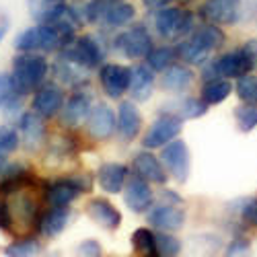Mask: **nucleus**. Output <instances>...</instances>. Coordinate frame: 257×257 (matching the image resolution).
<instances>
[{"label":"nucleus","mask_w":257,"mask_h":257,"mask_svg":"<svg viewBox=\"0 0 257 257\" xmlns=\"http://www.w3.org/2000/svg\"><path fill=\"white\" fill-rule=\"evenodd\" d=\"M64 101H66V89H64L62 84H58L56 80H46L37 91L31 93L29 109L48 121V119H54L60 115Z\"/></svg>","instance_id":"nucleus-10"},{"label":"nucleus","mask_w":257,"mask_h":257,"mask_svg":"<svg viewBox=\"0 0 257 257\" xmlns=\"http://www.w3.org/2000/svg\"><path fill=\"white\" fill-rule=\"evenodd\" d=\"M157 87V72L148 68L146 62H136L130 66V87H127V95L136 103H144L153 97Z\"/></svg>","instance_id":"nucleus-18"},{"label":"nucleus","mask_w":257,"mask_h":257,"mask_svg":"<svg viewBox=\"0 0 257 257\" xmlns=\"http://www.w3.org/2000/svg\"><path fill=\"white\" fill-rule=\"evenodd\" d=\"M66 46L68 41L48 23H33L25 29H21L13 39V48L17 52H39L46 56L58 54Z\"/></svg>","instance_id":"nucleus-7"},{"label":"nucleus","mask_w":257,"mask_h":257,"mask_svg":"<svg viewBox=\"0 0 257 257\" xmlns=\"http://www.w3.org/2000/svg\"><path fill=\"white\" fill-rule=\"evenodd\" d=\"M87 212L99 226H103L107 230H115L121 224V212L109 200H103V198L91 200L87 206Z\"/></svg>","instance_id":"nucleus-26"},{"label":"nucleus","mask_w":257,"mask_h":257,"mask_svg":"<svg viewBox=\"0 0 257 257\" xmlns=\"http://www.w3.org/2000/svg\"><path fill=\"white\" fill-rule=\"evenodd\" d=\"M148 222L159 230L173 232L185 224V212L173 204H159L148 210Z\"/></svg>","instance_id":"nucleus-24"},{"label":"nucleus","mask_w":257,"mask_h":257,"mask_svg":"<svg viewBox=\"0 0 257 257\" xmlns=\"http://www.w3.org/2000/svg\"><path fill=\"white\" fill-rule=\"evenodd\" d=\"M196 84V72L183 62H175L161 72V89L169 95H185Z\"/></svg>","instance_id":"nucleus-19"},{"label":"nucleus","mask_w":257,"mask_h":257,"mask_svg":"<svg viewBox=\"0 0 257 257\" xmlns=\"http://www.w3.org/2000/svg\"><path fill=\"white\" fill-rule=\"evenodd\" d=\"M224 44H226V33L220 25L200 21V23L196 25V29L191 31L185 39L177 41L175 50H177L179 62L187 64V66H191V68H200L218 50H222Z\"/></svg>","instance_id":"nucleus-1"},{"label":"nucleus","mask_w":257,"mask_h":257,"mask_svg":"<svg viewBox=\"0 0 257 257\" xmlns=\"http://www.w3.org/2000/svg\"><path fill=\"white\" fill-rule=\"evenodd\" d=\"M200 23L198 13L191 7H183V5H171L159 11L151 13L148 19V25H151L153 33L167 41V44H177V41L185 39L191 31L196 29V25Z\"/></svg>","instance_id":"nucleus-2"},{"label":"nucleus","mask_w":257,"mask_h":257,"mask_svg":"<svg viewBox=\"0 0 257 257\" xmlns=\"http://www.w3.org/2000/svg\"><path fill=\"white\" fill-rule=\"evenodd\" d=\"M76 255L78 257H101V245L95 239H87L76 247Z\"/></svg>","instance_id":"nucleus-40"},{"label":"nucleus","mask_w":257,"mask_h":257,"mask_svg":"<svg viewBox=\"0 0 257 257\" xmlns=\"http://www.w3.org/2000/svg\"><path fill=\"white\" fill-rule=\"evenodd\" d=\"M210 107L200 99V97H187V95H177V99H169L161 105L159 111L173 113L177 117L185 119H200L208 113Z\"/></svg>","instance_id":"nucleus-23"},{"label":"nucleus","mask_w":257,"mask_h":257,"mask_svg":"<svg viewBox=\"0 0 257 257\" xmlns=\"http://www.w3.org/2000/svg\"><path fill=\"white\" fill-rule=\"evenodd\" d=\"M132 171H134V173H136L138 177L146 179L148 183H159V185H165V183H167V179H169V173H167V169H165L163 161H161L157 155H153L151 151H146V148L134 155Z\"/></svg>","instance_id":"nucleus-20"},{"label":"nucleus","mask_w":257,"mask_h":257,"mask_svg":"<svg viewBox=\"0 0 257 257\" xmlns=\"http://www.w3.org/2000/svg\"><path fill=\"white\" fill-rule=\"evenodd\" d=\"M84 127L93 140H99V142H105L115 136V109L105 103V101H99V103H93L91 107V113L84 121Z\"/></svg>","instance_id":"nucleus-16"},{"label":"nucleus","mask_w":257,"mask_h":257,"mask_svg":"<svg viewBox=\"0 0 257 257\" xmlns=\"http://www.w3.org/2000/svg\"><path fill=\"white\" fill-rule=\"evenodd\" d=\"M5 167H7V157H5V155H0V175H3Z\"/></svg>","instance_id":"nucleus-46"},{"label":"nucleus","mask_w":257,"mask_h":257,"mask_svg":"<svg viewBox=\"0 0 257 257\" xmlns=\"http://www.w3.org/2000/svg\"><path fill=\"white\" fill-rule=\"evenodd\" d=\"M93 103L95 101H93L89 87L72 89L70 95H66V101H64V107L60 111L62 123L66 127H80L84 121H87Z\"/></svg>","instance_id":"nucleus-13"},{"label":"nucleus","mask_w":257,"mask_h":257,"mask_svg":"<svg viewBox=\"0 0 257 257\" xmlns=\"http://www.w3.org/2000/svg\"><path fill=\"white\" fill-rule=\"evenodd\" d=\"M52 64L46 54L39 52H17L11 62V74L21 95H31L50 76Z\"/></svg>","instance_id":"nucleus-5"},{"label":"nucleus","mask_w":257,"mask_h":257,"mask_svg":"<svg viewBox=\"0 0 257 257\" xmlns=\"http://www.w3.org/2000/svg\"><path fill=\"white\" fill-rule=\"evenodd\" d=\"M11 226H13L11 208L5 202H0V228H3V230H11Z\"/></svg>","instance_id":"nucleus-43"},{"label":"nucleus","mask_w":257,"mask_h":257,"mask_svg":"<svg viewBox=\"0 0 257 257\" xmlns=\"http://www.w3.org/2000/svg\"><path fill=\"white\" fill-rule=\"evenodd\" d=\"M58 3H70V0H58Z\"/></svg>","instance_id":"nucleus-47"},{"label":"nucleus","mask_w":257,"mask_h":257,"mask_svg":"<svg viewBox=\"0 0 257 257\" xmlns=\"http://www.w3.org/2000/svg\"><path fill=\"white\" fill-rule=\"evenodd\" d=\"M109 33L99 29V33H78L70 44L60 50L56 56L66 58L68 62L76 64V66L84 70H97L103 62H107V54H109Z\"/></svg>","instance_id":"nucleus-3"},{"label":"nucleus","mask_w":257,"mask_h":257,"mask_svg":"<svg viewBox=\"0 0 257 257\" xmlns=\"http://www.w3.org/2000/svg\"><path fill=\"white\" fill-rule=\"evenodd\" d=\"M15 125H17V132L21 138V146H25L27 151H39V148L46 144L48 125H46V119L39 117L35 111H31V109L23 111L17 117Z\"/></svg>","instance_id":"nucleus-15"},{"label":"nucleus","mask_w":257,"mask_h":257,"mask_svg":"<svg viewBox=\"0 0 257 257\" xmlns=\"http://www.w3.org/2000/svg\"><path fill=\"white\" fill-rule=\"evenodd\" d=\"M9 31H11V17H9V13L5 9H0V44L5 41Z\"/></svg>","instance_id":"nucleus-44"},{"label":"nucleus","mask_w":257,"mask_h":257,"mask_svg":"<svg viewBox=\"0 0 257 257\" xmlns=\"http://www.w3.org/2000/svg\"><path fill=\"white\" fill-rule=\"evenodd\" d=\"M232 89H234V84H232L228 78H210V80H202L200 99H202L208 107H214V105L224 103V101L230 97Z\"/></svg>","instance_id":"nucleus-29"},{"label":"nucleus","mask_w":257,"mask_h":257,"mask_svg":"<svg viewBox=\"0 0 257 257\" xmlns=\"http://www.w3.org/2000/svg\"><path fill=\"white\" fill-rule=\"evenodd\" d=\"M25 95H21L11 72H0V111L13 105H23Z\"/></svg>","instance_id":"nucleus-31"},{"label":"nucleus","mask_w":257,"mask_h":257,"mask_svg":"<svg viewBox=\"0 0 257 257\" xmlns=\"http://www.w3.org/2000/svg\"><path fill=\"white\" fill-rule=\"evenodd\" d=\"M155 46V33L148 23L136 21L130 27L109 33V50L125 60L142 62Z\"/></svg>","instance_id":"nucleus-6"},{"label":"nucleus","mask_w":257,"mask_h":257,"mask_svg":"<svg viewBox=\"0 0 257 257\" xmlns=\"http://www.w3.org/2000/svg\"><path fill=\"white\" fill-rule=\"evenodd\" d=\"M107 3H113V0H107Z\"/></svg>","instance_id":"nucleus-48"},{"label":"nucleus","mask_w":257,"mask_h":257,"mask_svg":"<svg viewBox=\"0 0 257 257\" xmlns=\"http://www.w3.org/2000/svg\"><path fill=\"white\" fill-rule=\"evenodd\" d=\"M179 0H140V5L148 11V13H153V11H159V9H165V7H171V5H177Z\"/></svg>","instance_id":"nucleus-42"},{"label":"nucleus","mask_w":257,"mask_h":257,"mask_svg":"<svg viewBox=\"0 0 257 257\" xmlns=\"http://www.w3.org/2000/svg\"><path fill=\"white\" fill-rule=\"evenodd\" d=\"M155 202V194L151 189V183L146 179L138 177L136 173H132V177L125 181V204L132 212L142 214L153 208Z\"/></svg>","instance_id":"nucleus-21"},{"label":"nucleus","mask_w":257,"mask_h":257,"mask_svg":"<svg viewBox=\"0 0 257 257\" xmlns=\"http://www.w3.org/2000/svg\"><path fill=\"white\" fill-rule=\"evenodd\" d=\"M142 111L138 109V103L132 99H119L115 109V134L123 142H132L142 132Z\"/></svg>","instance_id":"nucleus-17"},{"label":"nucleus","mask_w":257,"mask_h":257,"mask_svg":"<svg viewBox=\"0 0 257 257\" xmlns=\"http://www.w3.org/2000/svg\"><path fill=\"white\" fill-rule=\"evenodd\" d=\"M183 132V119L173 115V113H165L159 111V117L148 125V130L142 136V146L146 151H157L169 144L171 140L179 138Z\"/></svg>","instance_id":"nucleus-9"},{"label":"nucleus","mask_w":257,"mask_h":257,"mask_svg":"<svg viewBox=\"0 0 257 257\" xmlns=\"http://www.w3.org/2000/svg\"><path fill=\"white\" fill-rule=\"evenodd\" d=\"M257 66V60L253 52L249 50L247 44L232 48L230 52H224L216 58H210L204 66H200V78L210 80V78H228L237 80L239 76H245L253 72Z\"/></svg>","instance_id":"nucleus-4"},{"label":"nucleus","mask_w":257,"mask_h":257,"mask_svg":"<svg viewBox=\"0 0 257 257\" xmlns=\"http://www.w3.org/2000/svg\"><path fill=\"white\" fill-rule=\"evenodd\" d=\"M234 95L239 97L241 103H253L257 105V76L255 74H245L239 76L237 82H234Z\"/></svg>","instance_id":"nucleus-33"},{"label":"nucleus","mask_w":257,"mask_h":257,"mask_svg":"<svg viewBox=\"0 0 257 257\" xmlns=\"http://www.w3.org/2000/svg\"><path fill=\"white\" fill-rule=\"evenodd\" d=\"M247 46H249V50L253 52V56H255V60H257V39H249Z\"/></svg>","instance_id":"nucleus-45"},{"label":"nucleus","mask_w":257,"mask_h":257,"mask_svg":"<svg viewBox=\"0 0 257 257\" xmlns=\"http://www.w3.org/2000/svg\"><path fill=\"white\" fill-rule=\"evenodd\" d=\"M21 146V138L17 132V125L13 123H0V155H13Z\"/></svg>","instance_id":"nucleus-37"},{"label":"nucleus","mask_w":257,"mask_h":257,"mask_svg":"<svg viewBox=\"0 0 257 257\" xmlns=\"http://www.w3.org/2000/svg\"><path fill=\"white\" fill-rule=\"evenodd\" d=\"M138 21V9L130 0H113V3H105L99 29L107 33H115Z\"/></svg>","instance_id":"nucleus-14"},{"label":"nucleus","mask_w":257,"mask_h":257,"mask_svg":"<svg viewBox=\"0 0 257 257\" xmlns=\"http://www.w3.org/2000/svg\"><path fill=\"white\" fill-rule=\"evenodd\" d=\"M97 181L107 194H119L127 181V167L121 163H103L97 171Z\"/></svg>","instance_id":"nucleus-25"},{"label":"nucleus","mask_w":257,"mask_h":257,"mask_svg":"<svg viewBox=\"0 0 257 257\" xmlns=\"http://www.w3.org/2000/svg\"><path fill=\"white\" fill-rule=\"evenodd\" d=\"M198 19L220 27L237 25L243 19V0H202L196 9Z\"/></svg>","instance_id":"nucleus-8"},{"label":"nucleus","mask_w":257,"mask_h":257,"mask_svg":"<svg viewBox=\"0 0 257 257\" xmlns=\"http://www.w3.org/2000/svg\"><path fill=\"white\" fill-rule=\"evenodd\" d=\"M132 245L142 257H157V239L151 228H136L132 232Z\"/></svg>","instance_id":"nucleus-32"},{"label":"nucleus","mask_w":257,"mask_h":257,"mask_svg":"<svg viewBox=\"0 0 257 257\" xmlns=\"http://www.w3.org/2000/svg\"><path fill=\"white\" fill-rule=\"evenodd\" d=\"M234 121L241 132H251L257 127V105L253 103H241L239 107H234Z\"/></svg>","instance_id":"nucleus-35"},{"label":"nucleus","mask_w":257,"mask_h":257,"mask_svg":"<svg viewBox=\"0 0 257 257\" xmlns=\"http://www.w3.org/2000/svg\"><path fill=\"white\" fill-rule=\"evenodd\" d=\"M58 5V0H27V11L33 23H44L50 11Z\"/></svg>","instance_id":"nucleus-38"},{"label":"nucleus","mask_w":257,"mask_h":257,"mask_svg":"<svg viewBox=\"0 0 257 257\" xmlns=\"http://www.w3.org/2000/svg\"><path fill=\"white\" fill-rule=\"evenodd\" d=\"M68 220H70L68 206H52L48 212H44V216L39 218L41 237H46V239L58 237V234H62V230L68 226Z\"/></svg>","instance_id":"nucleus-27"},{"label":"nucleus","mask_w":257,"mask_h":257,"mask_svg":"<svg viewBox=\"0 0 257 257\" xmlns=\"http://www.w3.org/2000/svg\"><path fill=\"white\" fill-rule=\"evenodd\" d=\"M241 216L247 224L257 228V198H251L249 202H245V206L241 208Z\"/></svg>","instance_id":"nucleus-41"},{"label":"nucleus","mask_w":257,"mask_h":257,"mask_svg":"<svg viewBox=\"0 0 257 257\" xmlns=\"http://www.w3.org/2000/svg\"><path fill=\"white\" fill-rule=\"evenodd\" d=\"M161 161L167 173L179 183H185L191 173V155L185 140L175 138L161 148Z\"/></svg>","instance_id":"nucleus-12"},{"label":"nucleus","mask_w":257,"mask_h":257,"mask_svg":"<svg viewBox=\"0 0 257 257\" xmlns=\"http://www.w3.org/2000/svg\"><path fill=\"white\" fill-rule=\"evenodd\" d=\"M82 191L78 189V185L74 183L72 177H66V179H56L48 185V191H46V200L50 206H70Z\"/></svg>","instance_id":"nucleus-28"},{"label":"nucleus","mask_w":257,"mask_h":257,"mask_svg":"<svg viewBox=\"0 0 257 257\" xmlns=\"http://www.w3.org/2000/svg\"><path fill=\"white\" fill-rule=\"evenodd\" d=\"M224 257H251V247H249V241L247 239H234L228 247H226V253Z\"/></svg>","instance_id":"nucleus-39"},{"label":"nucleus","mask_w":257,"mask_h":257,"mask_svg":"<svg viewBox=\"0 0 257 257\" xmlns=\"http://www.w3.org/2000/svg\"><path fill=\"white\" fill-rule=\"evenodd\" d=\"M97 80L107 99L119 101L130 87V66L121 62H103L97 68Z\"/></svg>","instance_id":"nucleus-11"},{"label":"nucleus","mask_w":257,"mask_h":257,"mask_svg":"<svg viewBox=\"0 0 257 257\" xmlns=\"http://www.w3.org/2000/svg\"><path fill=\"white\" fill-rule=\"evenodd\" d=\"M50 74H54V80L62 84L64 89H80V87H89V70H84L76 64L68 62L66 58L58 56L56 62L52 64Z\"/></svg>","instance_id":"nucleus-22"},{"label":"nucleus","mask_w":257,"mask_h":257,"mask_svg":"<svg viewBox=\"0 0 257 257\" xmlns=\"http://www.w3.org/2000/svg\"><path fill=\"white\" fill-rule=\"evenodd\" d=\"M142 62H146V64H148V68L155 70L157 74L165 72L169 66H173L175 62H179L175 44H167V41H165V44H161V46L155 44L153 50L148 52V56H146Z\"/></svg>","instance_id":"nucleus-30"},{"label":"nucleus","mask_w":257,"mask_h":257,"mask_svg":"<svg viewBox=\"0 0 257 257\" xmlns=\"http://www.w3.org/2000/svg\"><path fill=\"white\" fill-rule=\"evenodd\" d=\"M41 253V243L37 239H19L5 247L7 257H37Z\"/></svg>","instance_id":"nucleus-34"},{"label":"nucleus","mask_w":257,"mask_h":257,"mask_svg":"<svg viewBox=\"0 0 257 257\" xmlns=\"http://www.w3.org/2000/svg\"><path fill=\"white\" fill-rule=\"evenodd\" d=\"M157 257H177L181 253V241L177 237H173L171 232H157Z\"/></svg>","instance_id":"nucleus-36"}]
</instances>
